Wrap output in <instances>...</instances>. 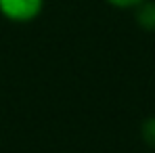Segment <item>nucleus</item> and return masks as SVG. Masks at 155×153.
Here are the masks:
<instances>
[{
    "mask_svg": "<svg viewBox=\"0 0 155 153\" xmlns=\"http://www.w3.org/2000/svg\"><path fill=\"white\" fill-rule=\"evenodd\" d=\"M132 11H134L136 23L143 27V29L155 32V0H143V2L136 4Z\"/></svg>",
    "mask_w": 155,
    "mask_h": 153,
    "instance_id": "nucleus-2",
    "label": "nucleus"
},
{
    "mask_svg": "<svg viewBox=\"0 0 155 153\" xmlns=\"http://www.w3.org/2000/svg\"><path fill=\"white\" fill-rule=\"evenodd\" d=\"M44 0H0V15L13 23H29L40 17Z\"/></svg>",
    "mask_w": 155,
    "mask_h": 153,
    "instance_id": "nucleus-1",
    "label": "nucleus"
},
{
    "mask_svg": "<svg viewBox=\"0 0 155 153\" xmlns=\"http://www.w3.org/2000/svg\"><path fill=\"white\" fill-rule=\"evenodd\" d=\"M140 136H143V141H145L149 147L155 149V115L147 118V120L140 124Z\"/></svg>",
    "mask_w": 155,
    "mask_h": 153,
    "instance_id": "nucleus-3",
    "label": "nucleus"
},
{
    "mask_svg": "<svg viewBox=\"0 0 155 153\" xmlns=\"http://www.w3.org/2000/svg\"><path fill=\"white\" fill-rule=\"evenodd\" d=\"M107 4H111L113 8H122V11H126V8H134L136 4H140L143 0H105Z\"/></svg>",
    "mask_w": 155,
    "mask_h": 153,
    "instance_id": "nucleus-4",
    "label": "nucleus"
}]
</instances>
